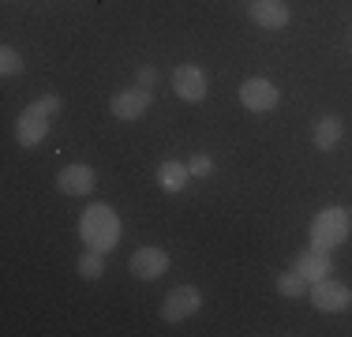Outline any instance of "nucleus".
I'll return each instance as SVG.
<instances>
[{"mask_svg": "<svg viewBox=\"0 0 352 337\" xmlns=\"http://www.w3.org/2000/svg\"><path fill=\"white\" fill-rule=\"evenodd\" d=\"M191 180L188 173V162H176V157H169V162L157 165V184H162V191H169V195H176V191H184Z\"/></svg>", "mask_w": 352, "mask_h": 337, "instance_id": "nucleus-13", "label": "nucleus"}, {"mask_svg": "<svg viewBox=\"0 0 352 337\" xmlns=\"http://www.w3.org/2000/svg\"><path fill=\"white\" fill-rule=\"evenodd\" d=\"M341 135H345V124H341V116H322V120L315 124V150H333L341 142Z\"/></svg>", "mask_w": 352, "mask_h": 337, "instance_id": "nucleus-14", "label": "nucleus"}, {"mask_svg": "<svg viewBox=\"0 0 352 337\" xmlns=\"http://www.w3.org/2000/svg\"><path fill=\"white\" fill-rule=\"evenodd\" d=\"M278 87L270 79H244L240 83V105L251 109V113H270L278 105Z\"/></svg>", "mask_w": 352, "mask_h": 337, "instance_id": "nucleus-8", "label": "nucleus"}, {"mask_svg": "<svg viewBox=\"0 0 352 337\" xmlns=\"http://www.w3.org/2000/svg\"><path fill=\"white\" fill-rule=\"evenodd\" d=\"M173 90H176V98H184V101H203L206 98V90H210V79H206V72L199 64H180L173 72Z\"/></svg>", "mask_w": 352, "mask_h": 337, "instance_id": "nucleus-6", "label": "nucleus"}, {"mask_svg": "<svg viewBox=\"0 0 352 337\" xmlns=\"http://www.w3.org/2000/svg\"><path fill=\"white\" fill-rule=\"evenodd\" d=\"M274 285H278V292H281L285 300H300V296H307V289H311V281H307L304 274H296V270H289V274H281Z\"/></svg>", "mask_w": 352, "mask_h": 337, "instance_id": "nucleus-15", "label": "nucleus"}, {"mask_svg": "<svg viewBox=\"0 0 352 337\" xmlns=\"http://www.w3.org/2000/svg\"><path fill=\"white\" fill-rule=\"evenodd\" d=\"M135 87H142V90H154L157 87V67L154 64H142L135 72Z\"/></svg>", "mask_w": 352, "mask_h": 337, "instance_id": "nucleus-19", "label": "nucleus"}, {"mask_svg": "<svg viewBox=\"0 0 352 337\" xmlns=\"http://www.w3.org/2000/svg\"><path fill=\"white\" fill-rule=\"evenodd\" d=\"M94 168L90 165H64L60 176H56V188H60V195H90L94 191Z\"/></svg>", "mask_w": 352, "mask_h": 337, "instance_id": "nucleus-12", "label": "nucleus"}, {"mask_svg": "<svg viewBox=\"0 0 352 337\" xmlns=\"http://www.w3.org/2000/svg\"><path fill=\"white\" fill-rule=\"evenodd\" d=\"M150 101H154V90L128 87V90H120V94H113V101H109V113H113L116 120H139V116L150 109Z\"/></svg>", "mask_w": 352, "mask_h": 337, "instance_id": "nucleus-7", "label": "nucleus"}, {"mask_svg": "<svg viewBox=\"0 0 352 337\" xmlns=\"http://www.w3.org/2000/svg\"><path fill=\"white\" fill-rule=\"evenodd\" d=\"M199 311H203V292H199L195 285H176L169 296H165V303H162L165 323H184V318L199 315Z\"/></svg>", "mask_w": 352, "mask_h": 337, "instance_id": "nucleus-5", "label": "nucleus"}, {"mask_svg": "<svg viewBox=\"0 0 352 337\" xmlns=\"http://www.w3.org/2000/svg\"><path fill=\"white\" fill-rule=\"evenodd\" d=\"M292 270H296V274H304L307 281H322V277H330V270H333V259H330V251L326 248H304L296 255V263H292Z\"/></svg>", "mask_w": 352, "mask_h": 337, "instance_id": "nucleus-11", "label": "nucleus"}, {"mask_svg": "<svg viewBox=\"0 0 352 337\" xmlns=\"http://www.w3.org/2000/svg\"><path fill=\"white\" fill-rule=\"evenodd\" d=\"M79 236L87 248L94 251H113L116 243H120V217H116L113 206H105V202H94V206L82 210L79 217Z\"/></svg>", "mask_w": 352, "mask_h": 337, "instance_id": "nucleus-1", "label": "nucleus"}, {"mask_svg": "<svg viewBox=\"0 0 352 337\" xmlns=\"http://www.w3.org/2000/svg\"><path fill=\"white\" fill-rule=\"evenodd\" d=\"M0 72H4V75H19V72H23V56L15 53L12 45L0 49Z\"/></svg>", "mask_w": 352, "mask_h": 337, "instance_id": "nucleus-17", "label": "nucleus"}, {"mask_svg": "<svg viewBox=\"0 0 352 337\" xmlns=\"http://www.w3.org/2000/svg\"><path fill=\"white\" fill-rule=\"evenodd\" d=\"M128 270L139 281H157V277L169 270V251L165 248H139L135 255L128 259Z\"/></svg>", "mask_w": 352, "mask_h": 337, "instance_id": "nucleus-9", "label": "nucleus"}, {"mask_svg": "<svg viewBox=\"0 0 352 337\" xmlns=\"http://www.w3.org/2000/svg\"><path fill=\"white\" fill-rule=\"evenodd\" d=\"M248 15H251V23L263 27V30H281V27H289V19H292L285 0H251Z\"/></svg>", "mask_w": 352, "mask_h": 337, "instance_id": "nucleus-10", "label": "nucleus"}, {"mask_svg": "<svg viewBox=\"0 0 352 337\" xmlns=\"http://www.w3.org/2000/svg\"><path fill=\"white\" fill-rule=\"evenodd\" d=\"M307 296L318 311H326V315H338V311H349L352 307V289L345 281H333V277H322V281H315L311 289H307Z\"/></svg>", "mask_w": 352, "mask_h": 337, "instance_id": "nucleus-4", "label": "nucleus"}, {"mask_svg": "<svg viewBox=\"0 0 352 337\" xmlns=\"http://www.w3.org/2000/svg\"><path fill=\"white\" fill-rule=\"evenodd\" d=\"M349 232H352V217L345 206H326L311 221V243L315 248H326V251L341 248L349 240Z\"/></svg>", "mask_w": 352, "mask_h": 337, "instance_id": "nucleus-3", "label": "nucleus"}, {"mask_svg": "<svg viewBox=\"0 0 352 337\" xmlns=\"http://www.w3.org/2000/svg\"><path fill=\"white\" fill-rule=\"evenodd\" d=\"M188 173H191V180H206L214 173V162L206 154H195V157H188Z\"/></svg>", "mask_w": 352, "mask_h": 337, "instance_id": "nucleus-18", "label": "nucleus"}, {"mask_svg": "<svg viewBox=\"0 0 352 337\" xmlns=\"http://www.w3.org/2000/svg\"><path fill=\"white\" fill-rule=\"evenodd\" d=\"M56 116H60V98L56 94H45V98L30 101V105L19 113V120H15V139H19V146H38V142L49 135Z\"/></svg>", "mask_w": 352, "mask_h": 337, "instance_id": "nucleus-2", "label": "nucleus"}, {"mask_svg": "<svg viewBox=\"0 0 352 337\" xmlns=\"http://www.w3.org/2000/svg\"><path fill=\"white\" fill-rule=\"evenodd\" d=\"M79 274L87 277V281H98V277L105 274V251H94V248H87L79 255Z\"/></svg>", "mask_w": 352, "mask_h": 337, "instance_id": "nucleus-16", "label": "nucleus"}]
</instances>
